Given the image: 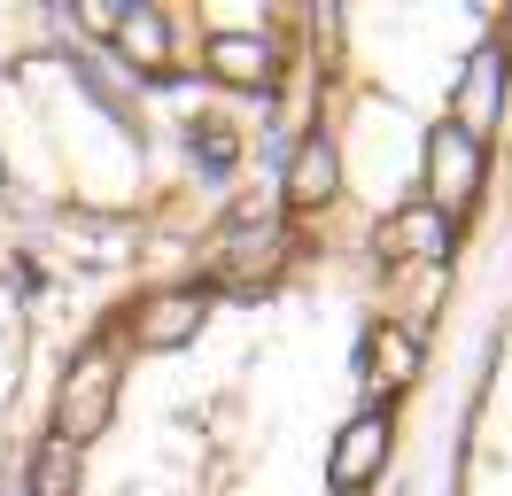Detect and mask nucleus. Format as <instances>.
Masks as SVG:
<instances>
[{
  "mask_svg": "<svg viewBox=\"0 0 512 496\" xmlns=\"http://www.w3.org/2000/svg\"><path fill=\"white\" fill-rule=\"evenodd\" d=\"M109 411H117V365H109V349H86L78 365H70V388H63V442H94L109 427Z\"/></svg>",
  "mask_w": 512,
  "mask_h": 496,
  "instance_id": "nucleus-1",
  "label": "nucleus"
},
{
  "mask_svg": "<svg viewBox=\"0 0 512 496\" xmlns=\"http://www.w3.org/2000/svg\"><path fill=\"white\" fill-rule=\"evenodd\" d=\"M427 179H435L443 202H466V194L481 186V140L458 132V124H443V132L427 140Z\"/></svg>",
  "mask_w": 512,
  "mask_h": 496,
  "instance_id": "nucleus-2",
  "label": "nucleus"
},
{
  "mask_svg": "<svg viewBox=\"0 0 512 496\" xmlns=\"http://www.w3.org/2000/svg\"><path fill=\"white\" fill-rule=\"evenodd\" d=\"M381 458H388V419H381V411H365V419H350V434L334 442L326 473H334V489H365V481L381 473Z\"/></svg>",
  "mask_w": 512,
  "mask_h": 496,
  "instance_id": "nucleus-3",
  "label": "nucleus"
},
{
  "mask_svg": "<svg viewBox=\"0 0 512 496\" xmlns=\"http://www.w3.org/2000/svg\"><path fill=\"white\" fill-rule=\"evenodd\" d=\"M497 93H505V55L481 47V55L466 62V86H458V132H481V124L497 117Z\"/></svg>",
  "mask_w": 512,
  "mask_h": 496,
  "instance_id": "nucleus-4",
  "label": "nucleus"
},
{
  "mask_svg": "<svg viewBox=\"0 0 512 496\" xmlns=\"http://www.w3.org/2000/svg\"><path fill=\"white\" fill-rule=\"evenodd\" d=\"M194 326H202V295H156L140 341H148V349H179V341H194Z\"/></svg>",
  "mask_w": 512,
  "mask_h": 496,
  "instance_id": "nucleus-5",
  "label": "nucleus"
},
{
  "mask_svg": "<svg viewBox=\"0 0 512 496\" xmlns=\"http://www.w3.org/2000/svg\"><path fill=\"white\" fill-rule=\"evenodd\" d=\"M334 194V140H303L295 148V163H288V202H326Z\"/></svg>",
  "mask_w": 512,
  "mask_h": 496,
  "instance_id": "nucleus-6",
  "label": "nucleus"
},
{
  "mask_svg": "<svg viewBox=\"0 0 512 496\" xmlns=\"http://www.w3.org/2000/svg\"><path fill=\"white\" fill-rule=\"evenodd\" d=\"M210 62H218L225 78H241V86H264V78H272V47H264V39H210Z\"/></svg>",
  "mask_w": 512,
  "mask_h": 496,
  "instance_id": "nucleus-7",
  "label": "nucleus"
},
{
  "mask_svg": "<svg viewBox=\"0 0 512 496\" xmlns=\"http://www.w3.org/2000/svg\"><path fill=\"white\" fill-rule=\"evenodd\" d=\"M388 241L412 248V256H443V248H450V225H443V210H404L396 225H388Z\"/></svg>",
  "mask_w": 512,
  "mask_h": 496,
  "instance_id": "nucleus-8",
  "label": "nucleus"
},
{
  "mask_svg": "<svg viewBox=\"0 0 512 496\" xmlns=\"http://www.w3.org/2000/svg\"><path fill=\"white\" fill-rule=\"evenodd\" d=\"M117 39H125V55H140L148 70H156V62H163V47H171V24H163L156 8H132L125 24H117ZM156 78H163V70H156Z\"/></svg>",
  "mask_w": 512,
  "mask_h": 496,
  "instance_id": "nucleus-9",
  "label": "nucleus"
},
{
  "mask_svg": "<svg viewBox=\"0 0 512 496\" xmlns=\"http://www.w3.org/2000/svg\"><path fill=\"white\" fill-rule=\"evenodd\" d=\"M70 473H78V450H70L63 434L39 450V473H32V496H63L70 489Z\"/></svg>",
  "mask_w": 512,
  "mask_h": 496,
  "instance_id": "nucleus-10",
  "label": "nucleus"
},
{
  "mask_svg": "<svg viewBox=\"0 0 512 496\" xmlns=\"http://www.w3.org/2000/svg\"><path fill=\"white\" fill-rule=\"evenodd\" d=\"M373 357H381V365H388V388H404V380H412V372H419V341L388 326V334L373 341Z\"/></svg>",
  "mask_w": 512,
  "mask_h": 496,
  "instance_id": "nucleus-11",
  "label": "nucleus"
},
{
  "mask_svg": "<svg viewBox=\"0 0 512 496\" xmlns=\"http://www.w3.org/2000/svg\"><path fill=\"white\" fill-rule=\"evenodd\" d=\"M70 70H78V86H86V93H94V101H101V109H109V117H117V124H132V109H125V93H117V86H109V78H101V70H94V62H86V55H78V62H70Z\"/></svg>",
  "mask_w": 512,
  "mask_h": 496,
  "instance_id": "nucleus-12",
  "label": "nucleus"
},
{
  "mask_svg": "<svg viewBox=\"0 0 512 496\" xmlns=\"http://www.w3.org/2000/svg\"><path fill=\"white\" fill-rule=\"evenodd\" d=\"M194 155H202V171H210V179L233 171V140H225L218 124H202V132H194Z\"/></svg>",
  "mask_w": 512,
  "mask_h": 496,
  "instance_id": "nucleus-13",
  "label": "nucleus"
}]
</instances>
